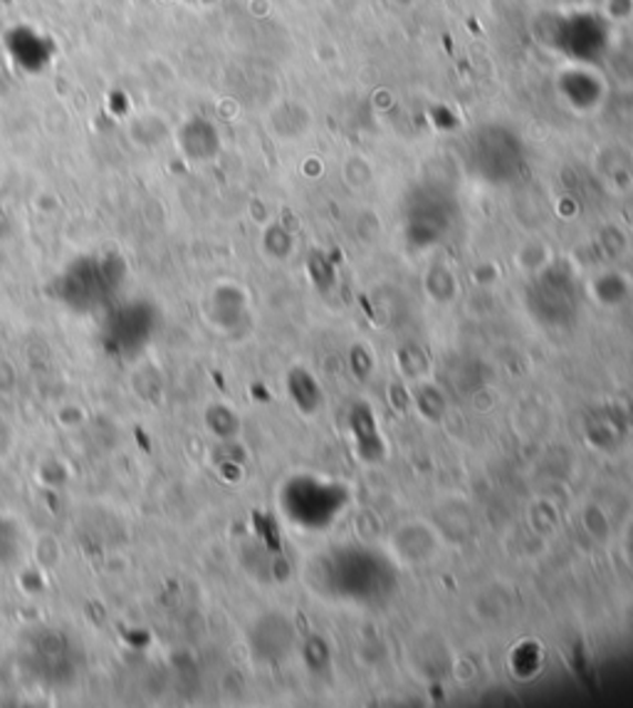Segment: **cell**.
Segmentation results:
<instances>
[{
	"instance_id": "6da1fadb",
	"label": "cell",
	"mask_w": 633,
	"mask_h": 708,
	"mask_svg": "<svg viewBox=\"0 0 633 708\" xmlns=\"http://www.w3.org/2000/svg\"><path fill=\"white\" fill-rule=\"evenodd\" d=\"M18 36H20L18 38V48H16L18 60H23L25 52H32V58H35L38 68H42V62L48 60V50L42 48V40L35 36V32H25V30H20Z\"/></svg>"
},
{
	"instance_id": "7a4b0ae2",
	"label": "cell",
	"mask_w": 633,
	"mask_h": 708,
	"mask_svg": "<svg viewBox=\"0 0 633 708\" xmlns=\"http://www.w3.org/2000/svg\"><path fill=\"white\" fill-rule=\"evenodd\" d=\"M10 446H13V434H10V428L6 426L3 418H0V461L8 456Z\"/></svg>"
}]
</instances>
